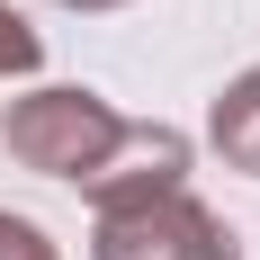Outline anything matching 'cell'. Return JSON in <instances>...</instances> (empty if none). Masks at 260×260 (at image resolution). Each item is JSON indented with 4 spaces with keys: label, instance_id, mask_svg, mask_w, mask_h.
Here are the masks:
<instances>
[{
    "label": "cell",
    "instance_id": "52a82bcc",
    "mask_svg": "<svg viewBox=\"0 0 260 260\" xmlns=\"http://www.w3.org/2000/svg\"><path fill=\"white\" fill-rule=\"evenodd\" d=\"M63 9H126V0H63Z\"/></svg>",
    "mask_w": 260,
    "mask_h": 260
},
{
    "label": "cell",
    "instance_id": "6da1fadb",
    "mask_svg": "<svg viewBox=\"0 0 260 260\" xmlns=\"http://www.w3.org/2000/svg\"><path fill=\"white\" fill-rule=\"evenodd\" d=\"M126 126H135V117H117L99 90H27V99H9L0 144H9V161H18V171H36V180L90 188L108 161H117Z\"/></svg>",
    "mask_w": 260,
    "mask_h": 260
},
{
    "label": "cell",
    "instance_id": "3957f363",
    "mask_svg": "<svg viewBox=\"0 0 260 260\" xmlns=\"http://www.w3.org/2000/svg\"><path fill=\"white\" fill-rule=\"evenodd\" d=\"M161 188H188V135L180 126H126L117 161L81 188L90 207H126V198H161Z\"/></svg>",
    "mask_w": 260,
    "mask_h": 260
},
{
    "label": "cell",
    "instance_id": "5b68a950",
    "mask_svg": "<svg viewBox=\"0 0 260 260\" xmlns=\"http://www.w3.org/2000/svg\"><path fill=\"white\" fill-rule=\"evenodd\" d=\"M36 63H45V45H36V27H27L18 9L0 0V81H18V72H36Z\"/></svg>",
    "mask_w": 260,
    "mask_h": 260
},
{
    "label": "cell",
    "instance_id": "277c9868",
    "mask_svg": "<svg viewBox=\"0 0 260 260\" xmlns=\"http://www.w3.org/2000/svg\"><path fill=\"white\" fill-rule=\"evenodd\" d=\"M207 135H215V153H224V171H251V180H260V63L242 81H224Z\"/></svg>",
    "mask_w": 260,
    "mask_h": 260
},
{
    "label": "cell",
    "instance_id": "7a4b0ae2",
    "mask_svg": "<svg viewBox=\"0 0 260 260\" xmlns=\"http://www.w3.org/2000/svg\"><path fill=\"white\" fill-rule=\"evenodd\" d=\"M90 260H242L234 224L215 207H198L188 188L161 198H126V207H90Z\"/></svg>",
    "mask_w": 260,
    "mask_h": 260
},
{
    "label": "cell",
    "instance_id": "8992f818",
    "mask_svg": "<svg viewBox=\"0 0 260 260\" xmlns=\"http://www.w3.org/2000/svg\"><path fill=\"white\" fill-rule=\"evenodd\" d=\"M0 260H63L45 242V224H27V215H0Z\"/></svg>",
    "mask_w": 260,
    "mask_h": 260
}]
</instances>
